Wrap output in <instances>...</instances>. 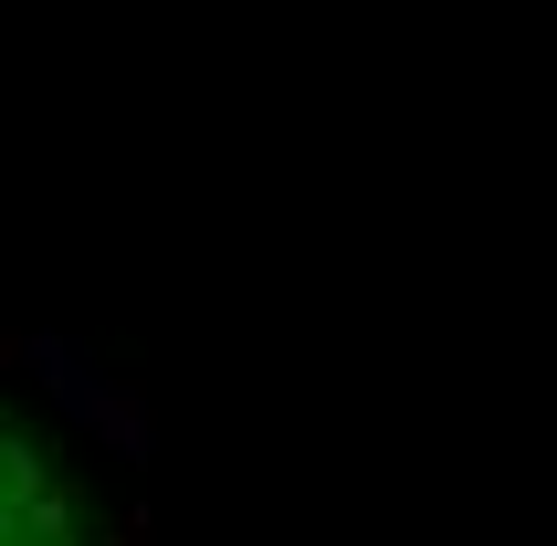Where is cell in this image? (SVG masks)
Returning a JSON list of instances; mask_svg holds the SVG:
<instances>
[{
	"label": "cell",
	"instance_id": "6da1fadb",
	"mask_svg": "<svg viewBox=\"0 0 557 546\" xmlns=\"http://www.w3.org/2000/svg\"><path fill=\"white\" fill-rule=\"evenodd\" d=\"M85 431H95V442H106L116 462H148V410H137L126 389H106V399H95V410H85Z\"/></svg>",
	"mask_w": 557,
	"mask_h": 546
}]
</instances>
